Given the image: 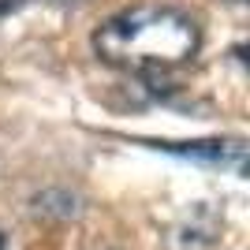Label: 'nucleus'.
<instances>
[{
    "instance_id": "1",
    "label": "nucleus",
    "mask_w": 250,
    "mask_h": 250,
    "mask_svg": "<svg viewBox=\"0 0 250 250\" xmlns=\"http://www.w3.org/2000/svg\"><path fill=\"white\" fill-rule=\"evenodd\" d=\"M202 49V26L183 8L168 4H138L94 30V52L108 67L131 71L138 79L153 83V90H165V83L194 60Z\"/></svg>"
},
{
    "instance_id": "3",
    "label": "nucleus",
    "mask_w": 250,
    "mask_h": 250,
    "mask_svg": "<svg viewBox=\"0 0 250 250\" xmlns=\"http://www.w3.org/2000/svg\"><path fill=\"white\" fill-rule=\"evenodd\" d=\"M0 250H8V235L4 231H0Z\"/></svg>"
},
{
    "instance_id": "2",
    "label": "nucleus",
    "mask_w": 250,
    "mask_h": 250,
    "mask_svg": "<svg viewBox=\"0 0 250 250\" xmlns=\"http://www.w3.org/2000/svg\"><path fill=\"white\" fill-rule=\"evenodd\" d=\"M153 149H165V153H176V157H190L194 165H220V168H231L247 157V146L243 138H209V142H176V146H165V142H149Z\"/></svg>"
}]
</instances>
